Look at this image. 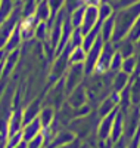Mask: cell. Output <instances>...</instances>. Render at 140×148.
I'll return each mask as SVG.
<instances>
[{
	"label": "cell",
	"instance_id": "obj_19",
	"mask_svg": "<svg viewBox=\"0 0 140 148\" xmlns=\"http://www.w3.org/2000/svg\"><path fill=\"white\" fill-rule=\"evenodd\" d=\"M74 139H75V135H74L68 127H65V129H60V130L55 135V138L52 139V142H50L49 145H52V147L55 148V147H59V145L69 144V142H72Z\"/></svg>",
	"mask_w": 140,
	"mask_h": 148
},
{
	"label": "cell",
	"instance_id": "obj_14",
	"mask_svg": "<svg viewBox=\"0 0 140 148\" xmlns=\"http://www.w3.org/2000/svg\"><path fill=\"white\" fill-rule=\"evenodd\" d=\"M41 132H43V126H41L39 117H37V119H34L33 121L27 123V125H24V127H22V130H21V133H22V141L28 142L30 139L35 138L37 135H40Z\"/></svg>",
	"mask_w": 140,
	"mask_h": 148
},
{
	"label": "cell",
	"instance_id": "obj_3",
	"mask_svg": "<svg viewBox=\"0 0 140 148\" xmlns=\"http://www.w3.org/2000/svg\"><path fill=\"white\" fill-rule=\"evenodd\" d=\"M67 90H65V80L63 77L47 88L46 96L43 98V105L52 107L56 111L67 102Z\"/></svg>",
	"mask_w": 140,
	"mask_h": 148
},
{
	"label": "cell",
	"instance_id": "obj_34",
	"mask_svg": "<svg viewBox=\"0 0 140 148\" xmlns=\"http://www.w3.org/2000/svg\"><path fill=\"white\" fill-rule=\"evenodd\" d=\"M14 148H27V142H25V141H21L16 147H14Z\"/></svg>",
	"mask_w": 140,
	"mask_h": 148
},
{
	"label": "cell",
	"instance_id": "obj_21",
	"mask_svg": "<svg viewBox=\"0 0 140 148\" xmlns=\"http://www.w3.org/2000/svg\"><path fill=\"white\" fill-rule=\"evenodd\" d=\"M35 16H27L21 25V36L24 40H28L35 34Z\"/></svg>",
	"mask_w": 140,
	"mask_h": 148
},
{
	"label": "cell",
	"instance_id": "obj_37",
	"mask_svg": "<svg viewBox=\"0 0 140 148\" xmlns=\"http://www.w3.org/2000/svg\"><path fill=\"white\" fill-rule=\"evenodd\" d=\"M96 148H97V147H96Z\"/></svg>",
	"mask_w": 140,
	"mask_h": 148
},
{
	"label": "cell",
	"instance_id": "obj_5",
	"mask_svg": "<svg viewBox=\"0 0 140 148\" xmlns=\"http://www.w3.org/2000/svg\"><path fill=\"white\" fill-rule=\"evenodd\" d=\"M63 80H65V90L67 95L71 93L77 86L83 84L86 80V71H84V64H74L69 65L67 74L63 76Z\"/></svg>",
	"mask_w": 140,
	"mask_h": 148
},
{
	"label": "cell",
	"instance_id": "obj_4",
	"mask_svg": "<svg viewBox=\"0 0 140 148\" xmlns=\"http://www.w3.org/2000/svg\"><path fill=\"white\" fill-rule=\"evenodd\" d=\"M69 49L71 47L67 46L65 51L59 53L56 56V59L52 62V67H50V71H49V79H47L49 84L56 83L67 74V71L69 68Z\"/></svg>",
	"mask_w": 140,
	"mask_h": 148
},
{
	"label": "cell",
	"instance_id": "obj_16",
	"mask_svg": "<svg viewBox=\"0 0 140 148\" xmlns=\"http://www.w3.org/2000/svg\"><path fill=\"white\" fill-rule=\"evenodd\" d=\"M56 119V110L52 108V107H47V105H43L40 113H39V120L41 123L43 129H47L53 125V121Z\"/></svg>",
	"mask_w": 140,
	"mask_h": 148
},
{
	"label": "cell",
	"instance_id": "obj_26",
	"mask_svg": "<svg viewBox=\"0 0 140 148\" xmlns=\"http://www.w3.org/2000/svg\"><path fill=\"white\" fill-rule=\"evenodd\" d=\"M127 37H128L131 42H134V43H137V42L140 40V15H139V18L136 19L133 28L130 30V33H128V36H127Z\"/></svg>",
	"mask_w": 140,
	"mask_h": 148
},
{
	"label": "cell",
	"instance_id": "obj_33",
	"mask_svg": "<svg viewBox=\"0 0 140 148\" xmlns=\"http://www.w3.org/2000/svg\"><path fill=\"white\" fill-rule=\"evenodd\" d=\"M83 2L87 6H93V8H96L97 5H100V0H83Z\"/></svg>",
	"mask_w": 140,
	"mask_h": 148
},
{
	"label": "cell",
	"instance_id": "obj_20",
	"mask_svg": "<svg viewBox=\"0 0 140 148\" xmlns=\"http://www.w3.org/2000/svg\"><path fill=\"white\" fill-rule=\"evenodd\" d=\"M130 102L131 107H140V74H134L130 82Z\"/></svg>",
	"mask_w": 140,
	"mask_h": 148
},
{
	"label": "cell",
	"instance_id": "obj_32",
	"mask_svg": "<svg viewBox=\"0 0 140 148\" xmlns=\"http://www.w3.org/2000/svg\"><path fill=\"white\" fill-rule=\"evenodd\" d=\"M136 3H140V0H120V6L121 8H128V6L136 5Z\"/></svg>",
	"mask_w": 140,
	"mask_h": 148
},
{
	"label": "cell",
	"instance_id": "obj_6",
	"mask_svg": "<svg viewBox=\"0 0 140 148\" xmlns=\"http://www.w3.org/2000/svg\"><path fill=\"white\" fill-rule=\"evenodd\" d=\"M103 45L105 42L102 40V37L99 36L94 45L88 49L87 53H86V61H84V71H86V77L87 76H92L96 70V65H97V61H99V56H100V52L103 49Z\"/></svg>",
	"mask_w": 140,
	"mask_h": 148
},
{
	"label": "cell",
	"instance_id": "obj_7",
	"mask_svg": "<svg viewBox=\"0 0 140 148\" xmlns=\"http://www.w3.org/2000/svg\"><path fill=\"white\" fill-rule=\"evenodd\" d=\"M117 52V47L112 42H108L103 45V49L100 52V56H99V61H97V65H96V70L94 73L97 74H105L109 71L111 68V61H112V56L113 53Z\"/></svg>",
	"mask_w": 140,
	"mask_h": 148
},
{
	"label": "cell",
	"instance_id": "obj_10",
	"mask_svg": "<svg viewBox=\"0 0 140 148\" xmlns=\"http://www.w3.org/2000/svg\"><path fill=\"white\" fill-rule=\"evenodd\" d=\"M67 102L72 107V108H80L86 104H88V95H87V89L84 83L77 86L71 93H68L67 96Z\"/></svg>",
	"mask_w": 140,
	"mask_h": 148
},
{
	"label": "cell",
	"instance_id": "obj_25",
	"mask_svg": "<svg viewBox=\"0 0 140 148\" xmlns=\"http://www.w3.org/2000/svg\"><path fill=\"white\" fill-rule=\"evenodd\" d=\"M122 56H121V53L117 51L115 53H113V56H112V61H111V68H109V71L111 73H117V71H121V65H122Z\"/></svg>",
	"mask_w": 140,
	"mask_h": 148
},
{
	"label": "cell",
	"instance_id": "obj_11",
	"mask_svg": "<svg viewBox=\"0 0 140 148\" xmlns=\"http://www.w3.org/2000/svg\"><path fill=\"white\" fill-rule=\"evenodd\" d=\"M41 104H43V98H37V99H31L22 108V121H24V125H27V123H30L34 119L39 117V113H40V110L43 107Z\"/></svg>",
	"mask_w": 140,
	"mask_h": 148
},
{
	"label": "cell",
	"instance_id": "obj_27",
	"mask_svg": "<svg viewBox=\"0 0 140 148\" xmlns=\"http://www.w3.org/2000/svg\"><path fill=\"white\" fill-rule=\"evenodd\" d=\"M44 147V138H43V133L37 135L35 138L30 139L27 142V148H43Z\"/></svg>",
	"mask_w": 140,
	"mask_h": 148
},
{
	"label": "cell",
	"instance_id": "obj_31",
	"mask_svg": "<svg viewBox=\"0 0 140 148\" xmlns=\"http://www.w3.org/2000/svg\"><path fill=\"white\" fill-rule=\"evenodd\" d=\"M139 145H140V129L137 130V133L131 138V141L128 144V148H139Z\"/></svg>",
	"mask_w": 140,
	"mask_h": 148
},
{
	"label": "cell",
	"instance_id": "obj_1",
	"mask_svg": "<svg viewBox=\"0 0 140 148\" xmlns=\"http://www.w3.org/2000/svg\"><path fill=\"white\" fill-rule=\"evenodd\" d=\"M140 15V3L131 5L128 8H122L117 16L113 18V36H112V43H118L122 39L128 36L130 30L133 28L136 19Z\"/></svg>",
	"mask_w": 140,
	"mask_h": 148
},
{
	"label": "cell",
	"instance_id": "obj_8",
	"mask_svg": "<svg viewBox=\"0 0 140 148\" xmlns=\"http://www.w3.org/2000/svg\"><path fill=\"white\" fill-rule=\"evenodd\" d=\"M118 107H120V93L112 90L105 99H102L99 102V107L96 110V113H97L99 119H102V117H106L108 114L113 113L115 110H118Z\"/></svg>",
	"mask_w": 140,
	"mask_h": 148
},
{
	"label": "cell",
	"instance_id": "obj_18",
	"mask_svg": "<svg viewBox=\"0 0 140 148\" xmlns=\"http://www.w3.org/2000/svg\"><path fill=\"white\" fill-rule=\"evenodd\" d=\"M117 47V51L121 53L122 58H128V56H134L136 55V43L131 42L128 37H125V39H122L121 42L118 43H113Z\"/></svg>",
	"mask_w": 140,
	"mask_h": 148
},
{
	"label": "cell",
	"instance_id": "obj_13",
	"mask_svg": "<svg viewBox=\"0 0 140 148\" xmlns=\"http://www.w3.org/2000/svg\"><path fill=\"white\" fill-rule=\"evenodd\" d=\"M124 127H125V119H124V113L121 110L117 111V116L115 120H113V125H112V130L109 135V141L113 144L117 142L122 135H124Z\"/></svg>",
	"mask_w": 140,
	"mask_h": 148
},
{
	"label": "cell",
	"instance_id": "obj_23",
	"mask_svg": "<svg viewBox=\"0 0 140 148\" xmlns=\"http://www.w3.org/2000/svg\"><path fill=\"white\" fill-rule=\"evenodd\" d=\"M86 53H87V52L83 49V46L69 49V65H74V64H84Z\"/></svg>",
	"mask_w": 140,
	"mask_h": 148
},
{
	"label": "cell",
	"instance_id": "obj_24",
	"mask_svg": "<svg viewBox=\"0 0 140 148\" xmlns=\"http://www.w3.org/2000/svg\"><path fill=\"white\" fill-rule=\"evenodd\" d=\"M21 39H22V36L19 34V31H18V30H15L14 33L10 34L9 39H7L6 46H5V51H6L7 53H9V52H12V51H16L18 46H19V43H21Z\"/></svg>",
	"mask_w": 140,
	"mask_h": 148
},
{
	"label": "cell",
	"instance_id": "obj_29",
	"mask_svg": "<svg viewBox=\"0 0 140 148\" xmlns=\"http://www.w3.org/2000/svg\"><path fill=\"white\" fill-rule=\"evenodd\" d=\"M44 27H46L44 24H40V25L35 28V37H37L39 40H44V39H47V37H46V28H44Z\"/></svg>",
	"mask_w": 140,
	"mask_h": 148
},
{
	"label": "cell",
	"instance_id": "obj_28",
	"mask_svg": "<svg viewBox=\"0 0 140 148\" xmlns=\"http://www.w3.org/2000/svg\"><path fill=\"white\" fill-rule=\"evenodd\" d=\"M47 16H49V5H47V2H41V5L39 6V9H37L35 18L47 19Z\"/></svg>",
	"mask_w": 140,
	"mask_h": 148
},
{
	"label": "cell",
	"instance_id": "obj_22",
	"mask_svg": "<svg viewBox=\"0 0 140 148\" xmlns=\"http://www.w3.org/2000/svg\"><path fill=\"white\" fill-rule=\"evenodd\" d=\"M137 67H139V61L137 56H128L122 59V65H121V71H124L128 76H134V73H137Z\"/></svg>",
	"mask_w": 140,
	"mask_h": 148
},
{
	"label": "cell",
	"instance_id": "obj_17",
	"mask_svg": "<svg viewBox=\"0 0 140 148\" xmlns=\"http://www.w3.org/2000/svg\"><path fill=\"white\" fill-rule=\"evenodd\" d=\"M18 59H19V49L16 51H12L7 53L5 64H3V73H2V79H6L9 74L15 70V67L18 65Z\"/></svg>",
	"mask_w": 140,
	"mask_h": 148
},
{
	"label": "cell",
	"instance_id": "obj_12",
	"mask_svg": "<svg viewBox=\"0 0 140 148\" xmlns=\"http://www.w3.org/2000/svg\"><path fill=\"white\" fill-rule=\"evenodd\" d=\"M97 19H99V12H97V9L93 8V6H88V8L84 10L83 24H81V27H80L81 33H83V34H87L90 30H93L94 25H96V22H97Z\"/></svg>",
	"mask_w": 140,
	"mask_h": 148
},
{
	"label": "cell",
	"instance_id": "obj_2",
	"mask_svg": "<svg viewBox=\"0 0 140 148\" xmlns=\"http://www.w3.org/2000/svg\"><path fill=\"white\" fill-rule=\"evenodd\" d=\"M96 117H99L97 113H93V111H92L88 116L74 119V120L69 123L68 129L75 135V138H78V139H81V141L84 142L86 139L90 138L92 135L96 133V132H94V129H97Z\"/></svg>",
	"mask_w": 140,
	"mask_h": 148
},
{
	"label": "cell",
	"instance_id": "obj_35",
	"mask_svg": "<svg viewBox=\"0 0 140 148\" xmlns=\"http://www.w3.org/2000/svg\"><path fill=\"white\" fill-rule=\"evenodd\" d=\"M80 148H96V147L90 145V144H88V142H83V144L80 145Z\"/></svg>",
	"mask_w": 140,
	"mask_h": 148
},
{
	"label": "cell",
	"instance_id": "obj_36",
	"mask_svg": "<svg viewBox=\"0 0 140 148\" xmlns=\"http://www.w3.org/2000/svg\"><path fill=\"white\" fill-rule=\"evenodd\" d=\"M43 148H53V147H52V145H44Z\"/></svg>",
	"mask_w": 140,
	"mask_h": 148
},
{
	"label": "cell",
	"instance_id": "obj_15",
	"mask_svg": "<svg viewBox=\"0 0 140 148\" xmlns=\"http://www.w3.org/2000/svg\"><path fill=\"white\" fill-rule=\"evenodd\" d=\"M130 82H131V76L125 74L124 71H117L112 77V90L117 93H121L130 84Z\"/></svg>",
	"mask_w": 140,
	"mask_h": 148
},
{
	"label": "cell",
	"instance_id": "obj_30",
	"mask_svg": "<svg viewBox=\"0 0 140 148\" xmlns=\"http://www.w3.org/2000/svg\"><path fill=\"white\" fill-rule=\"evenodd\" d=\"M83 144V141L81 139H78V138H75L72 142H69V144H65V145H59V147H55V148H80V145Z\"/></svg>",
	"mask_w": 140,
	"mask_h": 148
},
{
	"label": "cell",
	"instance_id": "obj_9",
	"mask_svg": "<svg viewBox=\"0 0 140 148\" xmlns=\"http://www.w3.org/2000/svg\"><path fill=\"white\" fill-rule=\"evenodd\" d=\"M117 111L118 110H115L113 113L108 114L106 117H102L100 121L97 123V129H96L97 141H108L109 139V135H111V130H112V125H113V120H115Z\"/></svg>",
	"mask_w": 140,
	"mask_h": 148
}]
</instances>
